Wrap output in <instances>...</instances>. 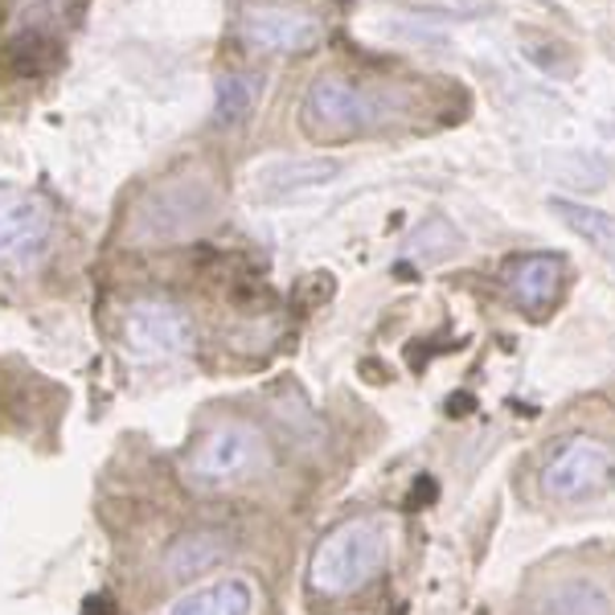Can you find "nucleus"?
Segmentation results:
<instances>
[{
	"label": "nucleus",
	"mask_w": 615,
	"mask_h": 615,
	"mask_svg": "<svg viewBox=\"0 0 615 615\" xmlns=\"http://www.w3.org/2000/svg\"><path fill=\"white\" fill-rule=\"evenodd\" d=\"M218 214V181L210 169H181L148 189L132 214V234L140 242L193 239Z\"/></svg>",
	"instance_id": "obj_1"
},
{
	"label": "nucleus",
	"mask_w": 615,
	"mask_h": 615,
	"mask_svg": "<svg viewBox=\"0 0 615 615\" xmlns=\"http://www.w3.org/2000/svg\"><path fill=\"white\" fill-rule=\"evenodd\" d=\"M386 554H390L386 530L377 522L357 517V522L336 525L312 550L308 587L316 591V595H329V599L353 595V591H362L365 583H374L386 571Z\"/></svg>",
	"instance_id": "obj_2"
},
{
	"label": "nucleus",
	"mask_w": 615,
	"mask_h": 615,
	"mask_svg": "<svg viewBox=\"0 0 615 615\" xmlns=\"http://www.w3.org/2000/svg\"><path fill=\"white\" fill-rule=\"evenodd\" d=\"M390 99L374 87L345 79V74H321L308 87L304 99V132L312 140H349L386 123Z\"/></svg>",
	"instance_id": "obj_3"
},
{
	"label": "nucleus",
	"mask_w": 615,
	"mask_h": 615,
	"mask_svg": "<svg viewBox=\"0 0 615 615\" xmlns=\"http://www.w3.org/2000/svg\"><path fill=\"white\" fill-rule=\"evenodd\" d=\"M239 38L263 54H308L324 41V21L280 0H251L239 13Z\"/></svg>",
	"instance_id": "obj_4"
},
{
	"label": "nucleus",
	"mask_w": 615,
	"mask_h": 615,
	"mask_svg": "<svg viewBox=\"0 0 615 615\" xmlns=\"http://www.w3.org/2000/svg\"><path fill=\"white\" fill-rule=\"evenodd\" d=\"M612 476H615L612 447L591 440V435H571L542 464V493L550 501H583V496L607 488Z\"/></svg>",
	"instance_id": "obj_5"
},
{
	"label": "nucleus",
	"mask_w": 615,
	"mask_h": 615,
	"mask_svg": "<svg viewBox=\"0 0 615 615\" xmlns=\"http://www.w3.org/2000/svg\"><path fill=\"white\" fill-rule=\"evenodd\" d=\"M50 230H54V218H50V205L38 193L0 185V263L4 268L33 263L46 251Z\"/></svg>",
	"instance_id": "obj_6"
},
{
	"label": "nucleus",
	"mask_w": 615,
	"mask_h": 615,
	"mask_svg": "<svg viewBox=\"0 0 615 615\" xmlns=\"http://www.w3.org/2000/svg\"><path fill=\"white\" fill-rule=\"evenodd\" d=\"M123 341L144 362L181 357L193 345V324L173 300H135L123 316Z\"/></svg>",
	"instance_id": "obj_7"
},
{
	"label": "nucleus",
	"mask_w": 615,
	"mask_h": 615,
	"mask_svg": "<svg viewBox=\"0 0 615 615\" xmlns=\"http://www.w3.org/2000/svg\"><path fill=\"white\" fill-rule=\"evenodd\" d=\"M259 460H263V440L242 423H222V427L205 431L198 440V447L189 455V472L201 484L218 488V484L246 476Z\"/></svg>",
	"instance_id": "obj_8"
},
{
	"label": "nucleus",
	"mask_w": 615,
	"mask_h": 615,
	"mask_svg": "<svg viewBox=\"0 0 615 615\" xmlns=\"http://www.w3.org/2000/svg\"><path fill=\"white\" fill-rule=\"evenodd\" d=\"M562 288V259L554 254H530L508 268V295L525 312H546Z\"/></svg>",
	"instance_id": "obj_9"
},
{
	"label": "nucleus",
	"mask_w": 615,
	"mask_h": 615,
	"mask_svg": "<svg viewBox=\"0 0 615 615\" xmlns=\"http://www.w3.org/2000/svg\"><path fill=\"white\" fill-rule=\"evenodd\" d=\"M226 558V537L214 534V530H198V534H181L173 546L164 550V575L177 578V583H189V578L205 575L210 566Z\"/></svg>",
	"instance_id": "obj_10"
},
{
	"label": "nucleus",
	"mask_w": 615,
	"mask_h": 615,
	"mask_svg": "<svg viewBox=\"0 0 615 615\" xmlns=\"http://www.w3.org/2000/svg\"><path fill=\"white\" fill-rule=\"evenodd\" d=\"M251 612L254 591L246 578H222V583L198 587L169 607V615H251Z\"/></svg>",
	"instance_id": "obj_11"
},
{
	"label": "nucleus",
	"mask_w": 615,
	"mask_h": 615,
	"mask_svg": "<svg viewBox=\"0 0 615 615\" xmlns=\"http://www.w3.org/2000/svg\"><path fill=\"white\" fill-rule=\"evenodd\" d=\"M550 210L575 230L578 239H587L595 251L607 259V268L615 271V218L607 210H595V205H583V201H566V198H554Z\"/></svg>",
	"instance_id": "obj_12"
},
{
	"label": "nucleus",
	"mask_w": 615,
	"mask_h": 615,
	"mask_svg": "<svg viewBox=\"0 0 615 615\" xmlns=\"http://www.w3.org/2000/svg\"><path fill=\"white\" fill-rule=\"evenodd\" d=\"M254 103V82L242 74L218 79V123H242Z\"/></svg>",
	"instance_id": "obj_13"
},
{
	"label": "nucleus",
	"mask_w": 615,
	"mask_h": 615,
	"mask_svg": "<svg viewBox=\"0 0 615 615\" xmlns=\"http://www.w3.org/2000/svg\"><path fill=\"white\" fill-rule=\"evenodd\" d=\"M336 173V164L329 161H316V164H275L268 173V181L275 189H312V185H321V181H329V177Z\"/></svg>",
	"instance_id": "obj_14"
},
{
	"label": "nucleus",
	"mask_w": 615,
	"mask_h": 615,
	"mask_svg": "<svg viewBox=\"0 0 615 615\" xmlns=\"http://www.w3.org/2000/svg\"><path fill=\"white\" fill-rule=\"evenodd\" d=\"M455 230L447 226V222H427V226L419 230L415 239H411V246H406V254H415V259H443V254L455 251Z\"/></svg>",
	"instance_id": "obj_15"
},
{
	"label": "nucleus",
	"mask_w": 615,
	"mask_h": 615,
	"mask_svg": "<svg viewBox=\"0 0 615 615\" xmlns=\"http://www.w3.org/2000/svg\"><path fill=\"white\" fill-rule=\"evenodd\" d=\"M87 615H111V599H87Z\"/></svg>",
	"instance_id": "obj_16"
}]
</instances>
